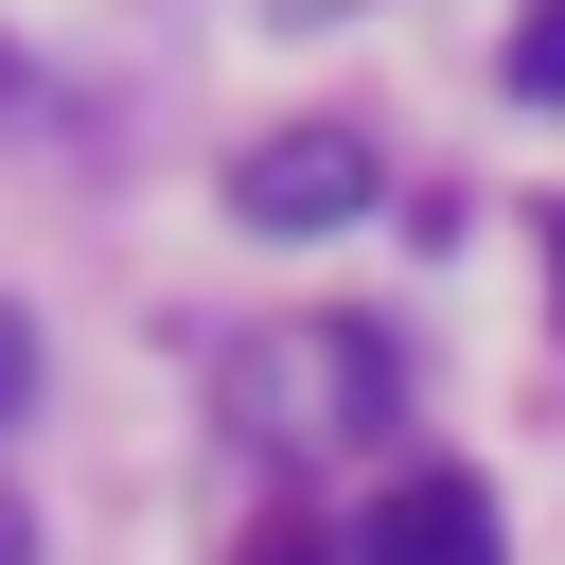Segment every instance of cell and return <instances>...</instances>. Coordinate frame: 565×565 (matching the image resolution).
I'll list each match as a JSON object with an SVG mask.
<instances>
[{
	"instance_id": "cell-1",
	"label": "cell",
	"mask_w": 565,
	"mask_h": 565,
	"mask_svg": "<svg viewBox=\"0 0 565 565\" xmlns=\"http://www.w3.org/2000/svg\"><path fill=\"white\" fill-rule=\"evenodd\" d=\"M230 212H247V230H353V212H371V141H353V124L247 141V159H230Z\"/></svg>"
},
{
	"instance_id": "cell-2",
	"label": "cell",
	"mask_w": 565,
	"mask_h": 565,
	"mask_svg": "<svg viewBox=\"0 0 565 565\" xmlns=\"http://www.w3.org/2000/svg\"><path fill=\"white\" fill-rule=\"evenodd\" d=\"M353 565H494V494H477L459 459H424V477H388V494H371Z\"/></svg>"
},
{
	"instance_id": "cell-3",
	"label": "cell",
	"mask_w": 565,
	"mask_h": 565,
	"mask_svg": "<svg viewBox=\"0 0 565 565\" xmlns=\"http://www.w3.org/2000/svg\"><path fill=\"white\" fill-rule=\"evenodd\" d=\"M512 88H530V106H565V0H530V18H512Z\"/></svg>"
},
{
	"instance_id": "cell-4",
	"label": "cell",
	"mask_w": 565,
	"mask_h": 565,
	"mask_svg": "<svg viewBox=\"0 0 565 565\" xmlns=\"http://www.w3.org/2000/svg\"><path fill=\"white\" fill-rule=\"evenodd\" d=\"M18 388H35V318L0 300V406H18Z\"/></svg>"
},
{
	"instance_id": "cell-5",
	"label": "cell",
	"mask_w": 565,
	"mask_h": 565,
	"mask_svg": "<svg viewBox=\"0 0 565 565\" xmlns=\"http://www.w3.org/2000/svg\"><path fill=\"white\" fill-rule=\"evenodd\" d=\"M247 565H318V547H247Z\"/></svg>"
}]
</instances>
